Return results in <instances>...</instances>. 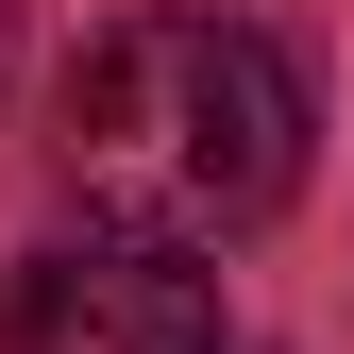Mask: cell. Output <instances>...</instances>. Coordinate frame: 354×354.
Wrapping results in <instances>:
<instances>
[{
  "instance_id": "6da1fadb",
  "label": "cell",
  "mask_w": 354,
  "mask_h": 354,
  "mask_svg": "<svg viewBox=\"0 0 354 354\" xmlns=\"http://www.w3.org/2000/svg\"><path fill=\"white\" fill-rule=\"evenodd\" d=\"M68 203L118 236L219 253L304 186V68L236 17H118L68 68Z\"/></svg>"
},
{
  "instance_id": "7a4b0ae2",
  "label": "cell",
  "mask_w": 354,
  "mask_h": 354,
  "mask_svg": "<svg viewBox=\"0 0 354 354\" xmlns=\"http://www.w3.org/2000/svg\"><path fill=\"white\" fill-rule=\"evenodd\" d=\"M0 354H219V270L84 219V253H34L0 287Z\"/></svg>"
},
{
  "instance_id": "3957f363",
  "label": "cell",
  "mask_w": 354,
  "mask_h": 354,
  "mask_svg": "<svg viewBox=\"0 0 354 354\" xmlns=\"http://www.w3.org/2000/svg\"><path fill=\"white\" fill-rule=\"evenodd\" d=\"M0 68H17V0H0Z\"/></svg>"
}]
</instances>
